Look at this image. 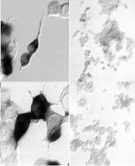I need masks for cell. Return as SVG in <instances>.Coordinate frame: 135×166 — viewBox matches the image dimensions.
<instances>
[{"mask_svg":"<svg viewBox=\"0 0 135 166\" xmlns=\"http://www.w3.org/2000/svg\"><path fill=\"white\" fill-rule=\"evenodd\" d=\"M0 156H1V152H0Z\"/></svg>","mask_w":135,"mask_h":166,"instance_id":"13","label":"cell"},{"mask_svg":"<svg viewBox=\"0 0 135 166\" xmlns=\"http://www.w3.org/2000/svg\"><path fill=\"white\" fill-rule=\"evenodd\" d=\"M1 67H0V73H1Z\"/></svg>","mask_w":135,"mask_h":166,"instance_id":"12","label":"cell"},{"mask_svg":"<svg viewBox=\"0 0 135 166\" xmlns=\"http://www.w3.org/2000/svg\"><path fill=\"white\" fill-rule=\"evenodd\" d=\"M43 19V16L40 21V24H39V29L37 37L31 43H29L27 46V49L28 53H30V54L33 56L37 52L39 48V37H40L41 33Z\"/></svg>","mask_w":135,"mask_h":166,"instance_id":"7","label":"cell"},{"mask_svg":"<svg viewBox=\"0 0 135 166\" xmlns=\"http://www.w3.org/2000/svg\"><path fill=\"white\" fill-rule=\"evenodd\" d=\"M12 28L11 25L1 22V44H7L13 39Z\"/></svg>","mask_w":135,"mask_h":166,"instance_id":"6","label":"cell"},{"mask_svg":"<svg viewBox=\"0 0 135 166\" xmlns=\"http://www.w3.org/2000/svg\"><path fill=\"white\" fill-rule=\"evenodd\" d=\"M33 55L30 53L25 52L22 54L20 58L21 68L20 69L27 67L30 64Z\"/></svg>","mask_w":135,"mask_h":166,"instance_id":"9","label":"cell"},{"mask_svg":"<svg viewBox=\"0 0 135 166\" xmlns=\"http://www.w3.org/2000/svg\"><path fill=\"white\" fill-rule=\"evenodd\" d=\"M31 120L30 112L20 113L17 115L13 132V137L16 144L15 149L18 146L19 142L28 131Z\"/></svg>","mask_w":135,"mask_h":166,"instance_id":"3","label":"cell"},{"mask_svg":"<svg viewBox=\"0 0 135 166\" xmlns=\"http://www.w3.org/2000/svg\"><path fill=\"white\" fill-rule=\"evenodd\" d=\"M69 3H65L61 6L59 16L63 19H67L69 16Z\"/></svg>","mask_w":135,"mask_h":166,"instance_id":"10","label":"cell"},{"mask_svg":"<svg viewBox=\"0 0 135 166\" xmlns=\"http://www.w3.org/2000/svg\"><path fill=\"white\" fill-rule=\"evenodd\" d=\"M52 105L43 93L33 97L30 111L32 120H43L46 122L51 112Z\"/></svg>","mask_w":135,"mask_h":166,"instance_id":"1","label":"cell"},{"mask_svg":"<svg viewBox=\"0 0 135 166\" xmlns=\"http://www.w3.org/2000/svg\"><path fill=\"white\" fill-rule=\"evenodd\" d=\"M64 116L51 111L46 119V140L49 143H53L59 140L61 136V125Z\"/></svg>","mask_w":135,"mask_h":166,"instance_id":"2","label":"cell"},{"mask_svg":"<svg viewBox=\"0 0 135 166\" xmlns=\"http://www.w3.org/2000/svg\"><path fill=\"white\" fill-rule=\"evenodd\" d=\"M1 116L4 120H13L17 117L18 114L17 107L14 102L10 101L2 103Z\"/></svg>","mask_w":135,"mask_h":166,"instance_id":"4","label":"cell"},{"mask_svg":"<svg viewBox=\"0 0 135 166\" xmlns=\"http://www.w3.org/2000/svg\"><path fill=\"white\" fill-rule=\"evenodd\" d=\"M1 82H0V89H1Z\"/></svg>","mask_w":135,"mask_h":166,"instance_id":"11","label":"cell"},{"mask_svg":"<svg viewBox=\"0 0 135 166\" xmlns=\"http://www.w3.org/2000/svg\"><path fill=\"white\" fill-rule=\"evenodd\" d=\"M14 59L6 52H1V67L2 73L6 77L11 76L14 72Z\"/></svg>","mask_w":135,"mask_h":166,"instance_id":"5","label":"cell"},{"mask_svg":"<svg viewBox=\"0 0 135 166\" xmlns=\"http://www.w3.org/2000/svg\"><path fill=\"white\" fill-rule=\"evenodd\" d=\"M61 6L58 1L51 2L48 7L47 15L50 16H59Z\"/></svg>","mask_w":135,"mask_h":166,"instance_id":"8","label":"cell"},{"mask_svg":"<svg viewBox=\"0 0 135 166\" xmlns=\"http://www.w3.org/2000/svg\"><path fill=\"white\" fill-rule=\"evenodd\" d=\"M0 115H1V111H0Z\"/></svg>","mask_w":135,"mask_h":166,"instance_id":"14","label":"cell"}]
</instances>
